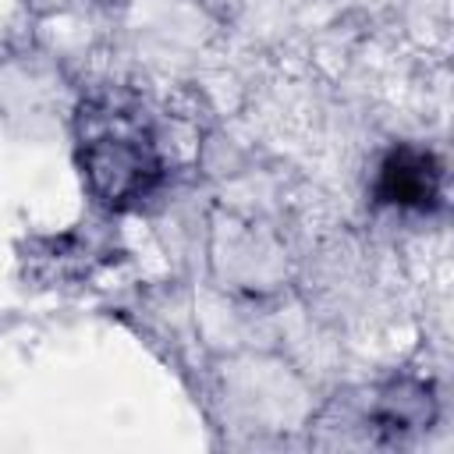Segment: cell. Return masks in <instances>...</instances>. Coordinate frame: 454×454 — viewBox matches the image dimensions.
Returning <instances> with one entry per match:
<instances>
[{"label": "cell", "mask_w": 454, "mask_h": 454, "mask_svg": "<svg viewBox=\"0 0 454 454\" xmlns=\"http://www.w3.org/2000/svg\"><path fill=\"white\" fill-rule=\"evenodd\" d=\"M82 149L85 170L106 202H128L135 195H145L149 177L156 174V160L131 121H124L121 114H106L103 124L85 135Z\"/></svg>", "instance_id": "cell-1"}, {"label": "cell", "mask_w": 454, "mask_h": 454, "mask_svg": "<svg viewBox=\"0 0 454 454\" xmlns=\"http://www.w3.org/2000/svg\"><path fill=\"white\" fill-rule=\"evenodd\" d=\"M436 167L426 153H411V149H401L394 153L387 163H383V181H380V195L387 202H397V206H419L426 209L433 199H436Z\"/></svg>", "instance_id": "cell-2"}]
</instances>
